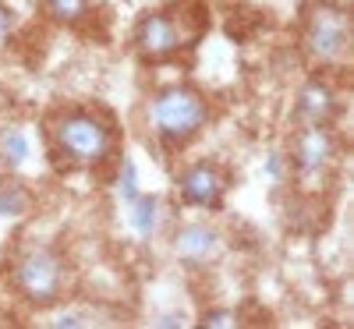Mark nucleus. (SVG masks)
<instances>
[{
    "label": "nucleus",
    "mask_w": 354,
    "mask_h": 329,
    "mask_svg": "<svg viewBox=\"0 0 354 329\" xmlns=\"http://www.w3.org/2000/svg\"><path fill=\"white\" fill-rule=\"evenodd\" d=\"M223 191H227V181L213 163H195L181 173V181H177L181 202L198 205V209H213V213L223 205Z\"/></svg>",
    "instance_id": "obj_7"
},
{
    "label": "nucleus",
    "mask_w": 354,
    "mask_h": 329,
    "mask_svg": "<svg viewBox=\"0 0 354 329\" xmlns=\"http://www.w3.org/2000/svg\"><path fill=\"white\" fill-rule=\"evenodd\" d=\"M205 117H209V106H205V100L195 93V88H167V93H160L149 106V124L153 131L170 142V145H181L188 138H195L205 124Z\"/></svg>",
    "instance_id": "obj_1"
},
{
    "label": "nucleus",
    "mask_w": 354,
    "mask_h": 329,
    "mask_svg": "<svg viewBox=\"0 0 354 329\" xmlns=\"http://www.w3.org/2000/svg\"><path fill=\"white\" fill-rule=\"evenodd\" d=\"M43 11L61 25H75L88 15V0H43Z\"/></svg>",
    "instance_id": "obj_11"
},
{
    "label": "nucleus",
    "mask_w": 354,
    "mask_h": 329,
    "mask_svg": "<svg viewBox=\"0 0 354 329\" xmlns=\"http://www.w3.org/2000/svg\"><path fill=\"white\" fill-rule=\"evenodd\" d=\"M290 156L301 177H315L337 160V138L326 124H301L298 135H294Z\"/></svg>",
    "instance_id": "obj_6"
},
{
    "label": "nucleus",
    "mask_w": 354,
    "mask_h": 329,
    "mask_svg": "<svg viewBox=\"0 0 354 329\" xmlns=\"http://www.w3.org/2000/svg\"><path fill=\"white\" fill-rule=\"evenodd\" d=\"M174 248H177V255H181L185 262L202 265V262H209V258H216L223 252V237L209 223H185L181 230H177Z\"/></svg>",
    "instance_id": "obj_8"
},
{
    "label": "nucleus",
    "mask_w": 354,
    "mask_h": 329,
    "mask_svg": "<svg viewBox=\"0 0 354 329\" xmlns=\"http://www.w3.org/2000/svg\"><path fill=\"white\" fill-rule=\"evenodd\" d=\"M15 283L28 301L39 305V308L61 301V290H64V262H61V255L50 252V248L25 252L15 265Z\"/></svg>",
    "instance_id": "obj_2"
},
{
    "label": "nucleus",
    "mask_w": 354,
    "mask_h": 329,
    "mask_svg": "<svg viewBox=\"0 0 354 329\" xmlns=\"http://www.w3.org/2000/svg\"><path fill=\"white\" fill-rule=\"evenodd\" d=\"M121 195H124L128 205L138 198V188H135V163H131V160H124V167H121Z\"/></svg>",
    "instance_id": "obj_14"
},
{
    "label": "nucleus",
    "mask_w": 354,
    "mask_h": 329,
    "mask_svg": "<svg viewBox=\"0 0 354 329\" xmlns=\"http://www.w3.org/2000/svg\"><path fill=\"white\" fill-rule=\"evenodd\" d=\"M294 113L301 117L305 124H330V117L337 113V96L326 82H308L298 93V106Z\"/></svg>",
    "instance_id": "obj_9"
},
{
    "label": "nucleus",
    "mask_w": 354,
    "mask_h": 329,
    "mask_svg": "<svg viewBox=\"0 0 354 329\" xmlns=\"http://www.w3.org/2000/svg\"><path fill=\"white\" fill-rule=\"evenodd\" d=\"M0 160H4L8 167H21L28 160V138H25L21 128L0 131Z\"/></svg>",
    "instance_id": "obj_10"
},
{
    "label": "nucleus",
    "mask_w": 354,
    "mask_h": 329,
    "mask_svg": "<svg viewBox=\"0 0 354 329\" xmlns=\"http://www.w3.org/2000/svg\"><path fill=\"white\" fill-rule=\"evenodd\" d=\"M57 142L61 149L75 160V163H100L106 160L113 135L110 128L100 121V117H88V113H71L57 124Z\"/></svg>",
    "instance_id": "obj_4"
},
{
    "label": "nucleus",
    "mask_w": 354,
    "mask_h": 329,
    "mask_svg": "<svg viewBox=\"0 0 354 329\" xmlns=\"http://www.w3.org/2000/svg\"><path fill=\"white\" fill-rule=\"evenodd\" d=\"M11 32V11L4 8V4H0V39H4Z\"/></svg>",
    "instance_id": "obj_15"
},
{
    "label": "nucleus",
    "mask_w": 354,
    "mask_h": 329,
    "mask_svg": "<svg viewBox=\"0 0 354 329\" xmlns=\"http://www.w3.org/2000/svg\"><path fill=\"white\" fill-rule=\"evenodd\" d=\"M241 315L230 312V308H209L202 315V326H213V329H227V326H238Z\"/></svg>",
    "instance_id": "obj_13"
},
{
    "label": "nucleus",
    "mask_w": 354,
    "mask_h": 329,
    "mask_svg": "<svg viewBox=\"0 0 354 329\" xmlns=\"http://www.w3.org/2000/svg\"><path fill=\"white\" fill-rule=\"evenodd\" d=\"M135 43H138L142 57H149V61H163V57L177 53V50L188 43L185 18L167 15V11L145 15L142 25H138V32H135Z\"/></svg>",
    "instance_id": "obj_5"
},
{
    "label": "nucleus",
    "mask_w": 354,
    "mask_h": 329,
    "mask_svg": "<svg viewBox=\"0 0 354 329\" xmlns=\"http://www.w3.org/2000/svg\"><path fill=\"white\" fill-rule=\"evenodd\" d=\"M305 46L322 64L344 61L347 46H351V18H347V11L319 0V4L308 11V21H305Z\"/></svg>",
    "instance_id": "obj_3"
},
{
    "label": "nucleus",
    "mask_w": 354,
    "mask_h": 329,
    "mask_svg": "<svg viewBox=\"0 0 354 329\" xmlns=\"http://www.w3.org/2000/svg\"><path fill=\"white\" fill-rule=\"evenodd\" d=\"M0 216H4V213H0Z\"/></svg>",
    "instance_id": "obj_16"
},
{
    "label": "nucleus",
    "mask_w": 354,
    "mask_h": 329,
    "mask_svg": "<svg viewBox=\"0 0 354 329\" xmlns=\"http://www.w3.org/2000/svg\"><path fill=\"white\" fill-rule=\"evenodd\" d=\"M131 223H135L138 234L149 237V234L160 227V202L149 198V195H145V198H135V202H131Z\"/></svg>",
    "instance_id": "obj_12"
}]
</instances>
